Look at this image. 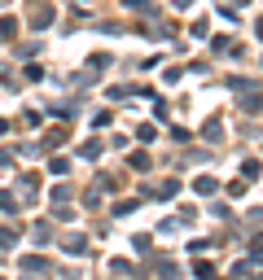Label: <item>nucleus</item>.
I'll return each instance as SVG.
<instances>
[{
  "instance_id": "obj_2",
  "label": "nucleus",
  "mask_w": 263,
  "mask_h": 280,
  "mask_svg": "<svg viewBox=\"0 0 263 280\" xmlns=\"http://www.w3.org/2000/svg\"><path fill=\"white\" fill-rule=\"evenodd\" d=\"M13 26H18L13 18H0V40H13Z\"/></svg>"
},
{
  "instance_id": "obj_1",
  "label": "nucleus",
  "mask_w": 263,
  "mask_h": 280,
  "mask_svg": "<svg viewBox=\"0 0 263 280\" xmlns=\"http://www.w3.org/2000/svg\"><path fill=\"white\" fill-rule=\"evenodd\" d=\"M48 18H53L48 5H31V22H35V26H48Z\"/></svg>"
}]
</instances>
